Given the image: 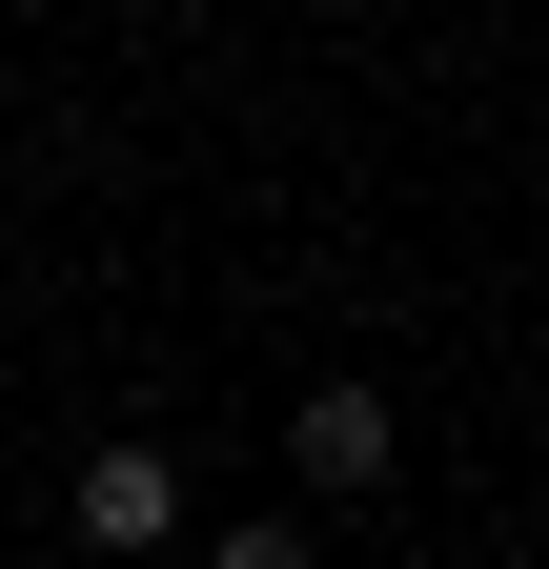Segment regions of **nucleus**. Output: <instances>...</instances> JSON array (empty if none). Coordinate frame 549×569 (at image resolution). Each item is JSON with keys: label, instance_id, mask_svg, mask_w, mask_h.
<instances>
[{"label": "nucleus", "instance_id": "3", "mask_svg": "<svg viewBox=\"0 0 549 569\" xmlns=\"http://www.w3.org/2000/svg\"><path fill=\"white\" fill-rule=\"evenodd\" d=\"M224 569H306V509H244V529H224Z\"/></svg>", "mask_w": 549, "mask_h": 569}, {"label": "nucleus", "instance_id": "1", "mask_svg": "<svg viewBox=\"0 0 549 569\" xmlns=\"http://www.w3.org/2000/svg\"><path fill=\"white\" fill-rule=\"evenodd\" d=\"M61 529H82V549H163V529H183V468H163V448H82Z\"/></svg>", "mask_w": 549, "mask_h": 569}, {"label": "nucleus", "instance_id": "2", "mask_svg": "<svg viewBox=\"0 0 549 569\" xmlns=\"http://www.w3.org/2000/svg\"><path fill=\"white\" fill-rule=\"evenodd\" d=\"M286 468L306 488H387V387H306L286 407Z\"/></svg>", "mask_w": 549, "mask_h": 569}]
</instances>
